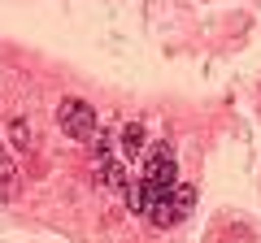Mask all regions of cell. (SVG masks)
<instances>
[{"label":"cell","instance_id":"obj_1","mask_svg":"<svg viewBox=\"0 0 261 243\" xmlns=\"http://www.w3.org/2000/svg\"><path fill=\"white\" fill-rule=\"evenodd\" d=\"M192 213H196V187H192V183H183V178H178L170 191L148 196V204H144V217H148L157 230H170V226L187 222Z\"/></svg>","mask_w":261,"mask_h":243},{"label":"cell","instance_id":"obj_2","mask_svg":"<svg viewBox=\"0 0 261 243\" xmlns=\"http://www.w3.org/2000/svg\"><path fill=\"white\" fill-rule=\"evenodd\" d=\"M140 178H144V191H148V196L170 191V187L178 183V157H174V148H170V143H152Z\"/></svg>","mask_w":261,"mask_h":243},{"label":"cell","instance_id":"obj_3","mask_svg":"<svg viewBox=\"0 0 261 243\" xmlns=\"http://www.w3.org/2000/svg\"><path fill=\"white\" fill-rule=\"evenodd\" d=\"M57 126L74 143H87V139H96V109L87 100H79V96H65L57 104Z\"/></svg>","mask_w":261,"mask_h":243},{"label":"cell","instance_id":"obj_4","mask_svg":"<svg viewBox=\"0 0 261 243\" xmlns=\"http://www.w3.org/2000/svg\"><path fill=\"white\" fill-rule=\"evenodd\" d=\"M96 178H100L105 187H126V169H122V161H113L109 143H96Z\"/></svg>","mask_w":261,"mask_h":243},{"label":"cell","instance_id":"obj_5","mask_svg":"<svg viewBox=\"0 0 261 243\" xmlns=\"http://www.w3.org/2000/svg\"><path fill=\"white\" fill-rule=\"evenodd\" d=\"M18 191H22V169L9 157V148L0 143V200H18Z\"/></svg>","mask_w":261,"mask_h":243},{"label":"cell","instance_id":"obj_6","mask_svg":"<svg viewBox=\"0 0 261 243\" xmlns=\"http://www.w3.org/2000/svg\"><path fill=\"white\" fill-rule=\"evenodd\" d=\"M144 143H148V135H144V122H126V126H122L118 131V152L126 161H135L144 152Z\"/></svg>","mask_w":261,"mask_h":243},{"label":"cell","instance_id":"obj_7","mask_svg":"<svg viewBox=\"0 0 261 243\" xmlns=\"http://www.w3.org/2000/svg\"><path fill=\"white\" fill-rule=\"evenodd\" d=\"M9 143H13L18 152H31L35 131H31V122H27V117H13V122H9Z\"/></svg>","mask_w":261,"mask_h":243},{"label":"cell","instance_id":"obj_8","mask_svg":"<svg viewBox=\"0 0 261 243\" xmlns=\"http://www.w3.org/2000/svg\"><path fill=\"white\" fill-rule=\"evenodd\" d=\"M122 196H126V208H130V213H144V204H148V191H144V178H130L126 187H122Z\"/></svg>","mask_w":261,"mask_h":243}]
</instances>
